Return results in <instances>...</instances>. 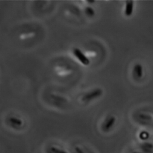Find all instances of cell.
<instances>
[{
	"label": "cell",
	"mask_w": 153,
	"mask_h": 153,
	"mask_svg": "<svg viewBox=\"0 0 153 153\" xmlns=\"http://www.w3.org/2000/svg\"><path fill=\"white\" fill-rule=\"evenodd\" d=\"M116 120L117 119L114 116H113V115L109 116L102 125V130L103 132H108L109 131H111L114 126Z\"/></svg>",
	"instance_id": "3957f363"
},
{
	"label": "cell",
	"mask_w": 153,
	"mask_h": 153,
	"mask_svg": "<svg viewBox=\"0 0 153 153\" xmlns=\"http://www.w3.org/2000/svg\"><path fill=\"white\" fill-rule=\"evenodd\" d=\"M88 2L89 3H94V2H95V1H94V0H88Z\"/></svg>",
	"instance_id": "30bf717a"
},
{
	"label": "cell",
	"mask_w": 153,
	"mask_h": 153,
	"mask_svg": "<svg viewBox=\"0 0 153 153\" xmlns=\"http://www.w3.org/2000/svg\"><path fill=\"white\" fill-rule=\"evenodd\" d=\"M134 10V1H126V2L125 15L126 16H131Z\"/></svg>",
	"instance_id": "8992f818"
},
{
	"label": "cell",
	"mask_w": 153,
	"mask_h": 153,
	"mask_svg": "<svg viewBox=\"0 0 153 153\" xmlns=\"http://www.w3.org/2000/svg\"><path fill=\"white\" fill-rule=\"evenodd\" d=\"M47 153H68L67 151L64 150L62 149H60V148L56 147V146H50V147L48 148Z\"/></svg>",
	"instance_id": "52a82bcc"
},
{
	"label": "cell",
	"mask_w": 153,
	"mask_h": 153,
	"mask_svg": "<svg viewBox=\"0 0 153 153\" xmlns=\"http://www.w3.org/2000/svg\"><path fill=\"white\" fill-rule=\"evenodd\" d=\"M75 152H76V153H85L84 152L83 149L81 147H79V146H76L75 147Z\"/></svg>",
	"instance_id": "9c48e42d"
},
{
	"label": "cell",
	"mask_w": 153,
	"mask_h": 153,
	"mask_svg": "<svg viewBox=\"0 0 153 153\" xmlns=\"http://www.w3.org/2000/svg\"><path fill=\"white\" fill-rule=\"evenodd\" d=\"M85 12L86 13L87 16H90V17H92L95 15V10H94V8L91 7H86L85 9Z\"/></svg>",
	"instance_id": "ba28073f"
},
{
	"label": "cell",
	"mask_w": 153,
	"mask_h": 153,
	"mask_svg": "<svg viewBox=\"0 0 153 153\" xmlns=\"http://www.w3.org/2000/svg\"><path fill=\"white\" fill-rule=\"evenodd\" d=\"M103 94V91L101 88H95V89L92 90L90 92L86 93L85 95L82 97V102L83 103H89L92 100H96V99L99 98V97H102Z\"/></svg>",
	"instance_id": "6da1fadb"
},
{
	"label": "cell",
	"mask_w": 153,
	"mask_h": 153,
	"mask_svg": "<svg viewBox=\"0 0 153 153\" xmlns=\"http://www.w3.org/2000/svg\"><path fill=\"white\" fill-rule=\"evenodd\" d=\"M73 55H75L76 58L82 63L83 65L85 66H88L90 64V60L83 52H82L81 49H79V48H74L73 50Z\"/></svg>",
	"instance_id": "7a4b0ae2"
},
{
	"label": "cell",
	"mask_w": 153,
	"mask_h": 153,
	"mask_svg": "<svg viewBox=\"0 0 153 153\" xmlns=\"http://www.w3.org/2000/svg\"><path fill=\"white\" fill-rule=\"evenodd\" d=\"M7 121L9 125L14 128H19L23 126V120L16 117H9Z\"/></svg>",
	"instance_id": "277c9868"
},
{
	"label": "cell",
	"mask_w": 153,
	"mask_h": 153,
	"mask_svg": "<svg viewBox=\"0 0 153 153\" xmlns=\"http://www.w3.org/2000/svg\"><path fill=\"white\" fill-rule=\"evenodd\" d=\"M133 76L135 79H140L143 77V66L140 64H137L134 66L133 68Z\"/></svg>",
	"instance_id": "5b68a950"
}]
</instances>
